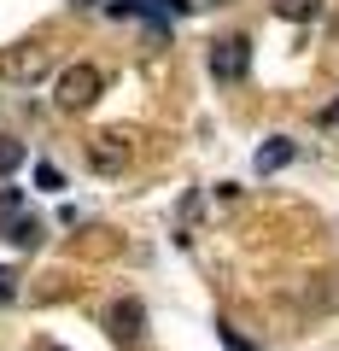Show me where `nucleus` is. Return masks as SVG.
<instances>
[{
  "label": "nucleus",
  "instance_id": "obj_1",
  "mask_svg": "<svg viewBox=\"0 0 339 351\" xmlns=\"http://www.w3.org/2000/svg\"><path fill=\"white\" fill-rule=\"evenodd\" d=\"M105 12L112 18H147L152 41H164V29L193 12V0H105Z\"/></svg>",
  "mask_w": 339,
  "mask_h": 351
},
{
  "label": "nucleus",
  "instance_id": "obj_2",
  "mask_svg": "<svg viewBox=\"0 0 339 351\" xmlns=\"http://www.w3.org/2000/svg\"><path fill=\"white\" fill-rule=\"evenodd\" d=\"M100 100V71L94 64H64L59 71V112H88Z\"/></svg>",
  "mask_w": 339,
  "mask_h": 351
},
{
  "label": "nucleus",
  "instance_id": "obj_3",
  "mask_svg": "<svg viewBox=\"0 0 339 351\" xmlns=\"http://www.w3.org/2000/svg\"><path fill=\"white\" fill-rule=\"evenodd\" d=\"M105 334H112L123 351H135L140 339H147V311H140L135 299H117L112 311H105Z\"/></svg>",
  "mask_w": 339,
  "mask_h": 351
},
{
  "label": "nucleus",
  "instance_id": "obj_4",
  "mask_svg": "<svg viewBox=\"0 0 339 351\" xmlns=\"http://www.w3.org/2000/svg\"><path fill=\"white\" fill-rule=\"evenodd\" d=\"M41 71H47V47L41 41H18V47L0 53V76L6 82H36Z\"/></svg>",
  "mask_w": 339,
  "mask_h": 351
},
{
  "label": "nucleus",
  "instance_id": "obj_5",
  "mask_svg": "<svg viewBox=\"0 0 339 351\" xmlns=\"http://www.w3.org/2000/svg\"><path fill=\"white\" fill-rule=\"evenodd\" d=\"M246 71H251V41L246 36H228V41L211 47V76L216 82H240Z\"/></svg>",
  "mask_w": 339,
  "mask_h": 351
},
{
  "label": "nucleus",
  "instance_id": "obj_6",
  "mask_svg": "<svg viewBox=\"0 0 339 351\" xmlns=\"http://www.w3.org/2000/svg\"><path fill=\"white\" fill-rule=\"evenodd\" d=\"M88 164H94L100 176H117V170L129 164V141L117 135V129H105V135H94V141H88Z\"/></svg>",
  "mask_w": 339,
  "mask_h": 351
},
{
  "label": "nucleus",
  "instance_id": "obj_7",
  "mask_svg": "<svg viewBox=\"0 0 339 351\" xmlns=\"http://www.w3.org/2000/svg\"><path fill=\"white\" fill-rule=\"evenodd\" d=\"M0 240H12L18 252H36L41 240H47V228H41V217H29V211H12V217H0Z\"/></svg>",
  "mask_w": 339,
  "mask_h": 351
},
{
  "label": "nucleus",
  "instance_id": "obj_8",
  "mask_svg": "<svg viewBox=\"0 0 339 351\" xmlns=\"http://www.w3.org/2000/svg\"><path fill=\"white\" fill-rule=\"evenodd\" d=\"M292 158H299V147H292L287 135H269L264 147L251 152V170H258V176H275V170H287Z\"/></svg>",
  "mask_w": 339,
  "mask_h": 351
},
{
  "label": "nucleus",
  "instance_id": "obj_9",
  "mask_svg": "<svg viewBox=\"0 0 339 351\" xmlns=\"http://www.w3.org/2000/svg\"><path fill=\"white\" fill-rule=\"evenodd\" d=\"M275 18H287V24H310V18H322V0H275Z\"/></svg>",
  "mask_w": 339,
  "mask_h": 351
},
{
  "label": "nucleus",
  "instance_id": "obj_10",
  "mask_svg": "<svg viewBox=\"0 0 339 351\" xmlns=\"http://www.w3.org/2000/svg\"><path fill=\"white\" fill-rule=\"evenodd\" d=\"M18 164H24V141H12V135H0V176H12Z\"/></svg>",
  "mask_w": 339,
  "mask_h": 351
},
{
  "label": "nucleus",
  "instance_id": "obj_11",
  "mask_svg": "<svg viewBox=\"0 0 339 351\" xmlns=\"http://www.w3.org/2000/svg\"><path fill=\"white\" fill-rule=\"evenodd\" d=\"M6 304H18V269L12 263H0V311H6Z\"/></svg>",
  "mask_w": 339,
  "mask_h": 351
},
{
  "label": "nucleus",
  "instance_id": "obj_12",
  "mask_svg": "<svg viewBox=\"0 0 339 351\" xmlns=\"http://www.w3.org/2000/svg\"><path fill=\"white\" fill-rule=\"evenodd\" d=\"M36 188H47V193H59V188H64L59 164H36Z\"/></svg>",
  "mask_w": 339,
  "mask_h": 351
},
{
  "label": "nucleus",
  "instance_id": "obj_13",
  "mask_svg": "<svg viewBox=\"0 0 339 351\" xmlns=\"http://www.w3.org/2000/svg\"><path fill=\"white\" fill-rule=\"evenodd\" d=\"M216 339H223L228 351H264V346H251V339H240V328H228V322L216 328Z\"/></svg>",
  "mask_w": 339,
  "mask_h": 351
},
{
  "label": "nucleus",
  "instance_id": "obj_14",
  "mask_svg": "<svg viewBox=\"0 0 339 351\" xmlns=\"http://www.w3.org/2000/svg\"><path fill=\"white\" fill-rule=\"evenodd\" d=\"M12 211H29L24 193H18V188H0V217H12Z\"/></svg>",
  "mask_w": 339,
  "mask_h": 351
},
{
  "label": "nucleus",
  "instance_id": "obj_15",
  "mask_svg": "<svg viewBox=\"0 0 339 351\" xmlns=\"http://www.w3.org/2000/svg\"><path fill=\"white\" fill-rule=\"evenodd\" d=\"M322 123H339V106H327V112H322Z\"/></svg>",
  "mask_w": 339,
  "mask_h": 351
},
{
  "label": "nucleus",
  "instance_id": "obj_16",
  "mask_svg": "<svg viewBox=\"0 0 339 351\" xmlns=\"http://www.w3.org/2000/svg\"><path fill=\"white\" fill-rule=\"evenodd\" d=\"M193 6H228V0H193Z\"/></svg>",
  "mask_w": 339,
  "mask_h": 351
},
{
  "label": "nucleus",
  "instance_id": "obj_17",
  "mask_svg": "<svg viewBox=\"0 0 339 351\" xmlns=\"http://www.w3.org/2000/svg\"><path fill=\"white\" fill-rule=\"evenodd\" d=\"M36 351H64V346H53V339H47V346H36Z\"/></svg>",
  "mask_w": 339,
  "mask_h": 351
},
{
  "label": "nucleus",
  "instance_id": "obj_18",
  "mask_svg": "<svg viewBox=\"0 0 339 351\" xmlns=\"http://www.w3.org/2000/svg\"><path fill=\"white\" fill-rule=\"evenodd\" d=\"M76 6H94V0H76Z\"/></svg>",
  "mask_w": 339,
  "mask_h": 351
}]
</instances>
